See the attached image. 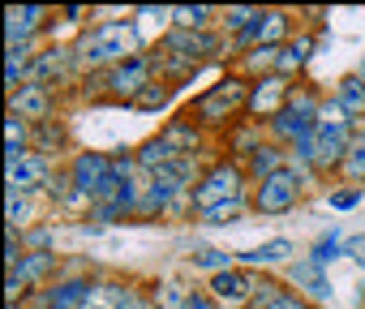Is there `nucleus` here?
Instances as JSON below:
<instances>
[{
	"instance_id": "1",
	"label": "nucleus",
	"mask_w": 365,
	"mask_h": 309,
	"mask_svg": "<svg viewBox=\"0 0 365 309\" xmlns=\"http://www.w3.org/2000/svg\"><path fill=\"white\" fill-rule=\"evenodd\" d=\"M348 146H352V120H348V112L339 103H327L318 112L314 133L297 146V154L305 164H314V168H331V164L348 159Z\"/></svg>"
},
{
	"instance_id": "2",
	"label": "nucleus",
	"mask_w": 365,
	"mask_h": 309,
	"mask_svg": "<svg viewBox=\"0 0 365 309\" xmlns=\"http://www.w3.org/2000/svg\"><path fill=\"white\" fill-rule=\"evenodd\" d=\"M78 52H82L86 65H120V61H133L138 56V31L129 22H103V26H95L78 43Z\"/></svg>"
},
{
	"instance_id": "3",
	"label": "nucleus",
	"mask_w": 365,
	"mask_h": 309,
	"mask_svg": "<svg viewBox=\"0 0 365 309\" xmlns=\"http://www.w3.org/2000/svg\"><path fill=\"white\" fill-rule=\"evenodd\" d=\"M241 108H250V95H245V82L241 78H228V82H220V86H211L198 103H194V112H190V120L198 116L202 125H224L232 112H241Z\"/></svg>"
},
{
	"instance_id": "4",
	"label": "nucleus",
	"mask_w": 365,
	"mask_h": 309,
	"mask_svg": "<svg viewBox=\"0 0 365 309\" xmlns=\"http://www.w3.org/2000/svg\"><path fill=\"white\" fill-rule=\"evenodd\" d=\"M228 198H241V168L237 164H215L198 185H194V206L207 215L211 206L228 202Z\"/></svg>"
},
{
	"instance_id": "5",
	"label": "nucleus",
	"mask_w": 365,
	"mask_h": 309,
	"mask_svg": "<svg viewBox=\"0 0 365 309\" xmlns=\"http://www.w3.org/2000/svg\"><path fill=\"white\" fill-rule=\"evenodd\" d=\"M297 202H301V172H292V168L267 177L262 189L254 194V206H258L262 215H284V211H292Z\"/></svg>"
},
{
	"instance_id": "6",
	"label": "nucleus",
	"mask_w": 365,
	"mask_h": 309,
	"mask_svg": "<svg viewBox=\"0 0 365 309\" xmlns=\"http://www.w3.org/2000/svg\"><path fill=\"white\" fill-rule=\"evenodd\" d=\"M254 292H258V283H254L250 271L228 266V271L211 275V300H215L220 309H245V305L254 300Z\"/></svg>"
},
{
	"instance_id": "7",
	"label": "nucleus",
	"mask_w": 365,
	"mask_h": 309,
	"mask_svg": "<svg viewBox=\"0 0 365 309\" xmlns=\"http://www.w3.org/2000/svg\"><path fill=\"white\" fill-rule=\"evenodd\" d=\"M5 172H9V194H26L48 181L43 154H31V150H5Z\"/></svg>"
},
{
	"instance_id": "8",
	"label": "nucleus",
	"mask_w": 365,
	"mask_h": 309,
	"mask_svg": "<svg viewBox=\"0 0 365 309\" xmlns=\"http://www.w3.org/2000/svg\"><path fill=\"white\" fill-rule=\"evenodd\" d=\"M108 177H112V159H108V154H99V150H86V154H78V159H73V168H69V181H73V189H78V194H86L91 202H95V194L108 185Z\"/></svg>"
},
{
	"instance_id": "9",
	"label": "nucleus",
	"mask_w": 365,
	"mask_h": 309,
	"mask_svg": "<svg viewBox=\"0 0 365 309\" xmlns=\"http://www.w3.org/2000/svg\"><path fill=\"white\" fill-rule=\"evenodd\" d=\"M150 65H146V56H133V61H120V65H112V73H108V86L116 90V95H142L150 82Z\"/></svg>"
},
{
	"instance_id": "10",
	"label": "nucleus",
	"mask_w": 365,
	"mask_h": 309,
	"mask_svg": "<svg viewBox=\"0 0 365 309\" xmlns=\"http://www.w3.org/2000/svg\"><path fill=\"white\" fill-rule=\"evenodd\" d=\"M215 39L202 35V31H172L168 35V56H176L180 65H198L202 56H211Z\"/></svg>"
},
{
	"instance_id": "11",
	"label": "nucleus",
	"mask_w": 365,
	"mask_h": 309,
	"mask_svg": "<svg viewBox=\"0 0 365 309\" xmlns=\"http://www.w3.org/2000/svg\"><path fill=\"white\" fill-rule=\"evenodd\" d=\"M91 292H95L91 279H61L52 288V296H48V309H86Z\"/></svg>"
},
{
	"instance_id": "12",
	"label": "nucleus",
	"mask_w": 365,
	"mask_h": 309,
	"mask_svg": "<svg viewBox=\"0 0 365 309\" xmlns=\"http://www.w3.org/2000/svg\"><path fill=\"white\" fill-rule=\"evenodd\" d=\"M39 22H43V9H39V5H26V9L14 5V9L5 14V35H9V43H26Z\"/></svg>"
},
{
	"instance_id": "13",
	"label": "nucleus",
	"mask_w": 365,
	"mask_h": 309,
	"mask_svg": "<svg viewBox=\"0 0 365 309\" xmlns=\"http://www.w3.org/2000/svg\"><path fill=\"white\" fill-rule=\"evenodd\" d=\"M159 137L168 142V150L176 154V159H190L194 146H198V129H194V120H190V116H185V120H172Z\"/></svg>"
},
{
	"instance_id": "14",
	"label": "nucleus",
	"mask_w": 365,
	"mask_h": 309,
	"mask_svg": "<svg viewBox=\"0 0 365 309\" xmlns=\"http://www.w3.org/2000/svg\"><path fill=\"white\" fill-rule=\"evenodd\" d=\"M292 253H297V245L279 236V241H267V245H258V249H250V253H241V258H245L250 266L262 271V266H279V262H288Z\"/></svg>"
},
{
	"instance_id": "15",
	"label": "nucleus",
	"mask_w": 365,
	"mask_h": 309,
	"mask_svg": "<svg viewBox=\"0 0 365 309\" xmlns=\"http://www.w3.org/2000/svg\"><path fill=\"white\" fill-rule=\"evenodd\" d=\"M292 283H297V288H305V292H309V296H318V300H322V296H331V279H327V275H322V266H318V262H309V258L292 266Z\"/></svg>"
},
{
	"instance_id": "16",
	"label": "nucleus",
	"mask_w": 365,
	"mask_h": 309,
	"mask_svg": "<svg viewBox=\"0 0 365 309\" xmlns=\"http://www.w3.org/2000/svg\"><path fill=\"white\" fill-rule=\"evenodd\" d=\"M52 266H56V253H48V249H35V253H26L9 275H18L22 283H39L43 275H52Z\"/></svg>"
},
{
	"instance_id": "17",
	"label": "nucleus",
	"mask_w": 365,
	"mask_h": 309,
	"mask_svg": "<svg viewBox=\"0 0 365 309\" xmlns=\"http://www.w3.org/2000/svg\"><path fill=\"white\" fill-rule=\"evenodd\" d=\"M335 103H339L348 116H365V82H361L356 73L339 78V86H335Z\"/></svg>"
},
{
	"instance_id": "18",
	"label": "nucleus",
	"mask_w": 365,
	"mask_h": 309,
	"mask_svg": "<svg viewBox=\"0 0 365 309\" xmlns=\"http://www.w3.org/2000/svg\"><path fill=\"white\" fill-rule=\"evenodd\" d=\"M284 31H288V14H262L241 39H262V48H275V39H279Z\"/></svg>"
},
{
	"instance_id": "19",
	"label": "nucleus",
	"mask_w": 365,
	"mask_h": 309,
	"mask_svg": "<svg viewBox=\"0 0 365 309\" xmlns=\"http://www.w3.org/2000/svg\"><path fill=\"white\" fill-rule=\"evenodd\" d=\"M279 99H284V82L271 78V82L254 86V95H250V112H271V116H279V112H284Z\"/></svg>"
},
{
	"instance_id": "20",
	"label": "nucleus",
	"mask_w": 365,
	"mask_h": 309,
	"mask_svg": "<svg viewBox=\"0 0 365 309\" xmlns=\"http://www.w3.org/2000/svg\"><path fill=\"white\" fill-rule=\"evenodd\" d=\"M26 69H31V48H26V43H9V69H5V82H9L14 95H18Z\"/></svg>"
},
{
	"instance_id": "21",
	"label": "nucleus",
	"mask_w": 365,
	"mask_h": 309,
	"mask_svg": "<svg viewBox=\"0 0 365 309\" xmlns=\"http://www.w3.org/2000/svg\"><path fill=\"white\" fill-rule=\"evenodd\" d=\"M43 116L48 112V95H43V86H22L18 95H14V116Z\"/></svg>"
},
{
	"instance_id": "22",
	"label": "nucleus",
	"mask_w": 365,
	"mask_h": 309,
	"mask_svg": "<svg viewBox=\"0 0 365 309\" xmlns=\"http://www.w3.org/2000/svg\"><path fill=\"white\" fill-rule=\"evenodd\" d=\"M129 296H133L129 288H116V283H95V292H91L86 309H120Z\"/></svg>"
},
{
	"instance_id": "23",
	"label": "nucleus",
	"mask_w": 365,
	"mask_h": 309,
	"mask_svg": "<svg viewBox=\"0 0 365 309\" xmlns=\"http://www.w3.org/2000/svg\"><path fill=\"white\" fill-rule=\"evenodd\" d=\"M250 172L262 177V181L275 177V172H284V154H279L275 146H258V150H254V159H250Z\"/></svg>"
},
{
	"instance_id": "24",
	"label": "nucleus",
	"mask_w": 365,
	"mask_h": 309,
	"mask_svg": "<svg viewBox=\"0 0 365 309\" xmlns=\"http://www.w3.org/2000/svg\"><path fill=\"white\" fill-rule=\"evenodd\" d=\"M309 48H314V39L309 35H301L297 43H288V48H279V73H292V69H301L305 61H309Z\"/></svg>"
},
{
	"instance_id": "25",
	"label": "nucleus",
	"mask_w": 365,
	"mask_h": 309,
	"mask_svg": "<svg viewBox=\"0 0 365 309\" xmlns=\"http://www.w3.org/2000/svg\"><path fill=\"white\" fill-rule=\"evenodd\" d=\"M339 249H344V236H339V228H331V232H322V236L314 241V249H309V262L327 266V262H335V258H339Z\"/></svg>"
},
{
	"instance_id": "26",
	"label": "nucleus",
	"mask_w": 365,
	"mask_h": 309,
	"mask_svg": "<svg viewBox=\"0 0 365 309\" xmlns=\"http://www.w3.org/2000/svg\"><path fill=\"white\" fill-rule=\"evenodd\" d=\"M344 172H348V177H365V133H356V137H352L348 159H344Z\"/></svg>"
},
{
	"instance_id": "27",
	"label": "nucleus",
	"mask_w": 365,
	"mask_h": 309,
	"mask_svg": "<svg viewBox=\"0 0 365 309\" xmlns=\"http://www.w3.org/2000/svg\"><path fill=\"white\" fill-rule=\"evenodd\" d=\"M65 69V52L56 48V52H48V56H39V65H35V86H43L52 73H61Z\"/></svg>"
},
{
	"instance_id": "28",
	"label": "nucleus",
	"mask_w": 365,
	"mask_h": 309,
	"mask_svg": "<svg viewBox=\"0 0 365 309\" xmlns=\"http://www.w3.org/2000/svg\"><path fill=\"white\" fill-rule=\"evenodd\" d=\"M241 211H245V194H241V198H228V202H220V206H211L202 219H207V224H224V219H237Z\"/></svg>"
},
{
	"instance_id": "29",
	"label": "nucleus",
	"mask_w": 365,
	"mask_h": 309,
	"mask_svg": "<svg viewBox=\"0 0 365 309\" xmlns=\"http://www.w3.org/2000/svg\"><path fill=\"white\" fill-rule=\"evenodd\" d=\"M172 18H176V31H202L211 9H172Z\"/></svg>"
},
{
	"instance_id": "30",
	"label": "nucleus",
	"mask_w": 365,
	"mask_h": 309,
	"mask_svg": "<svg viewBox=\"0 0 365 309\" xmlns=\"http://www.w3.org/2000/svg\"><path fill=\"white\" fill-rule=\"evenodd\" d=\"M194 266H207V271H215V275H220V271H228V266H232V258H228L224 249H198V253H194Z\"/></svg>"
},
{
	"instance_id": "31",
	"label": "nucleus",
	"mask_w": 365,
	"mask_h": 309,
	"mask_svg": "<svg viewBox=\"0 0 365 309\" xmlns=\"http://www.w3.org/2000/svg\"><path fill=\"white\" fill-rule=\"evenodd\" d=\"M185 300H190V296L180 292L176 283H159V288H155V305H163V309H180Z\"/></svg>"
},
{
	"instance_id": "32",
	"label": "nucleus",
	"mask_w": 365,
	"mask_h": 309,
	"mask_svg": "<svg viewBox=\"0 0 365 309\" xmlns=\"http://www.w3.org/2000/svg\"><path fill=\"white\" fill-rule=\"evenodd\" d=\"M168 95H172V90H168L163 82H159V86L150 82V86H146V90H142V95H138L133 103H138V108H163V103H168Z\"/></svg>"
},
{
	"instance_id": "33",
	"label": "nucleus",
	"mask_w": 365,
	"mask_h": 309,
	"mask_svg": "<svg viewBox=\"0 0 365 309\" xmlns=\"http://www.w3.org/2000/svg\"><path fill=\"white\" fill-rule=\"evenodd\" d=\"M26 219H31V202H26L22 194H9V232L22 228Z\"/></svg>"
},
{
	"instance_id": "34",
	"label": "nucleus",
	"mask_w": 365,
	"mask_h": 309,
	"mask_svg": "<svg viewBox=\"0 0 365 309\" xmlns=\"http://www.w3.org/2000/svg\"><path fill=\"white\" fill-rule=\"evenodd\" d=\"M5 137H9V150H22V146H26V125H22L18 116H9V120H5Z\"/></svg>"
},
{
	"instance_id": "35",
	"label": "nucleus",
	"mask_w": 365,
	"mask_h": 309,
	"mask_svg": "<svg viewBox=\"0 0 365 309\" xmlns=\"http://www.w3.org/2000/svg\"><path fill=\"white\" fill-rule=\"evenodd\" d=\"M361 198H365V189H339V194H331L327 202H331L335 211H352V206H356Z\"/></svg>"
},
{
	"instance_id": "36",
	"label": "nucleus",
	"mask_w": 365,
	"mask_h": 309,
	"mask_svg": "<svg viewBox=\"0 0 365 309\" xmlns=\"http://www.w3.org/2000/svg\"><path fill=\"white\" fill-rule=\"evenodd\" d=\"M344 253H348L356 266H365V236H352V241L344 245Z\"/></svg>"
},
{
	"instance_id": "37",
	"label": "nucleus",
	"mask_w": 365,
	"mask_h": 309,
	"mask_svg": "<svg viewBox=\"0 0 365 309\" xmlns=\"http://www.w3.org/2000/svg\"><path fill=\"white\" fill-rule=\"evenodd\" d=\"M262 309H305V300H301V296H292V292H284L279 300H271V305H262Z\"/></svg>"
},
{
	"instance_id": "38",
	"label": "nucleus",
	"mask_w": 365,
	"mask_h": 309,
	"mask_svg": "<svg viewBox=\"0 0 365 309\" xmlns=\"http://www.w3.org/2000/svg\"><path fill=\"white\" fill-rule=\"evenodd\" d=\"M180 309H215V300H211V296H198V292H190V300L180 305Z\"/></svg>"
},
{
	"instance_id": "39",
	"label": "nucleus",
	"mask_w": 365,
	"mask_h": 309,
	"mask_svg": "<svg viewBox=\"0 0 365 309\" xmlns=\"http://www.w3.org/2000/svg\"><path fill=\"white\" fill-rule=\"evenodd\" d=\"M120 309H155V305H150V300H142V296H129Z\"/></svg>"
},
{
	"instance_id": "40",
	"label": "nucleus",
	"mask_w": 365,
	"mask_h": 309,
	"mask_svg": "<svg viewBox=\"0 0 365 309\" xmlns=\"http://www.w3.org/2000/svg\"><path fill=\"white\" fill-rule=\"evenodd\" d=\"M356 78H361V82H365V61H361V69H356Z\"/></svg>"
},
{
	"instance_id": "41",
	"label": "nucleus",
	"mask_w": 365,
	"mask_h": 309,
	"mask_svg": "<svg viewBox=\"0 0 365 309\" xmlns=\"http://www.w3.org/2000/svg\"><path fill=\"white\" fill-rule=\"evenodd\" d=\"M9 309H18V300H9Z\"/></svg>"
}]
</instances>
